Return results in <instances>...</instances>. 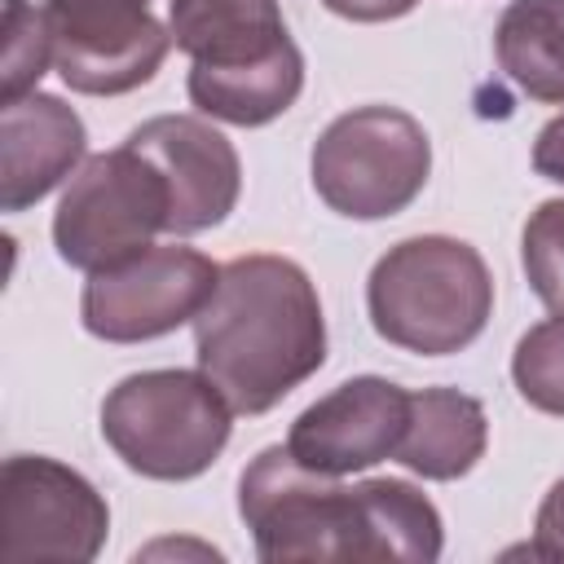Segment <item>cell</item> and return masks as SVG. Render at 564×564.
I'll return each mask as SVG.
<instances>
[{
  "instance_id": "1",
  "label": "cell",
  "mask_w": 564,
  "mask_h": 564,
  "mask_svg": "<svg viewBox=\"0 0 564 564\" xmlns=\"http://www.w3.org/2000/svg\"><path fill=\"white\" fill-rule=\"evenodd\" d=\"M238 516L256 555L291 560H401L432 564L441 555V516L405 480L339 485V476L295 463L286 445H269L238 480Z\"/></svg>"
},
{
  "instance_id": "2",
  "label": "cell",
  "mask_w": 564,
  "mask_h": 564,
  "mask_svg": "<svg viewBox=\"0 0 564 564\" xmlns=\"http://www.w3.org/2000/svg\"><path fill=\"white\" fill-rule=\"evenodd\" d=\"M198 370L234 414H264L326 361L322 300L286 256H238L194 317Z\"/></svg>"
},
{
  "instance_id": "3",
  "label": "cell",
  "mask_w": 564,
  "mask_h": 564,
  "mask_svg": "<svg viewBox=\"0 0 564 564\" xmlns=\"http://www.w3.org/2000/svg\"><path fill=\"white\" fill-rule=\"evenodd\" d=\"M366 308L379 339L419 357H449L485 330L494 313V278L471 242L419 234L375 260Z\"/></svg>"
},
{
  "instance_id": "4",
  "label": "cell",
  "mask_w": 564,
  "mask_h": 564,
  "mask_svg": "<svg viewBox=\"0 0 564 564\" xmlns=\"http://www.w3.org/2000/svg\"><path fill=\"white\" fill-rule=\"evenodd\" d=\"M234 405L203 370H141L101 401L106 445L150 480H194L229 445Z\"/></svg>"
},
{
  "instance_id": "5",
  "label": "cell",
  "mask_w": 564,
  "mask_h": 564,
  "mask_svg": "<svg viewBox=\"0 0 564 564\" xmlns=\"http://www.w3.org/2000/svg\"><path fill=\"white\" fill-rule=\"evenodd\" d=\"M317 198L348 220L405 212L432 172L423 123L397 106H357L326 123L308 159Z\"/></svg>"
},
{
  "instance_id": "6",
  "label": "cell",
  "mask_w": 564,
  "mask_h": 564,
  "mask_svg": "<svg viewBox=\"0 0 564 564\" xmlns=\"http://www.w3.org/2000/svg\"><path fill=\"white\" fill-rule=\"evenodd\" d=\"M167 181L141 150L123 141L119 150L88 154L53 216L57 256L84 273L110 269L154 247V234L167 229Z\"/></svg>"
},
{
  "instance_id": "7",
  "label": "cell",
  "mask_w": 564,
  "mask_h": 564,
  "mask_svg": "<svg viewBox=\"0 0 564 564\" xmlns=\"http://www.w3.org/2000/svg\"><path fill=\"white\" fill-rule=\"evenodd\" d=\"M110 529V507L75 467L44 454H13L0 467V560L88 564Z\"/></svg>"
},
{
  "instance_id": "8",
  "label": "cell",
  "mask_w": 564,
  "mask_h": 564,
  "mask_svg": "<svg viewBox=\"0 0 564 564\" xmlns=\"http://www.w3.org/2000/svg\"><path fill=\"white\" fill-rule=\"evenodd\" d=\"M220 282V264H212L194 247H145L110 269L88 273L79 317L84 330L106 344H141L159 339L203 313Z\"/></svg>"
},
{
  "instance_id": "9",
  "label": "cell",
  "mask_w": 564,
  "mask_h": 564,
  "mask_svg": "<svg viewBox=\"0 0 564 564\" xmlns=\"http://www.w3.org/2000/svg\"><path fill=\"white\" fill-rule=\"evenodd\" d=\"M53 66L88 97H119L154 79L172 48V31L150 13V0H79L48 4Z\"/></svg>"
},
{
  "instance_id": "10",
  "label": "cell",
  "mask_w": 564,
  "mask_h": 564,
  "mask_svg": "<svg viewBox=\"0 0 564 564\" xmlns=\"http://www.w3.org/2000/svg\"><path fill=\"white\" fill-rule=\"evenodd\" d=\"M405 423H410V392L397 388L392 379L361 375L313 401L291 423L286 449L295 454V463L313 471L348 476L383 458H397Z\"/></svg>"
},
{
  "instance_id": "11",
  "label": "cell",
  "mask_w": 564,
  "mask_h": 564,
  "mask_svg": "<svg viewBox=\"0 0 564 564\" xmlns=\"http://www.w3.org/2000/svg\"><path fill=\"white\" fill-rule=\"evenodd\" d=\"M128 145L141 150L167 181V234H203L234 212L242 167L229 137L212 123L194 115H154L128 132Z\"/></svg>"
},
{
  "instance_id": "12",
  "label": "cell",
  "mask_w": 564,
  "mask_h": 564,
  "mask_svg": "<svg viewBox=\"0 0 564 564\" xmlns=\"http://www.w3.org/2000/svg\"><path fill=\"white\" fill-rule=\"evenodd\" d=\"M84 119L48 93L0 101V207L22 212L40 203L84 159Z\"/></svg>"
},
{
  "instance_id": "13",
  "label": "cell",
  "mask_w": 564,
  "mask_h": 564,
  "mask_svg": "<svg viewBox=\"0 0 564 564\" xmlns=\"http://www.w3.org/2000/svg\"><path fill=\"white\" fill-rule=\"evenodd\" d=\"M172 44L212 70L264 62L295 44L286 35L278 0H167Z\"/></svg>"
},
{
  "instance_id": "14",
  "label": "cell",
  "mask_w": 564,
  "mask_h": 564,
  "mask_svg": "<svg viewBox=\"0 0 564 564\" xmlns=\"http://www.w3.org/2000/svg\"><path fill=\"white\" fill-rule=\"evenodd\" d=\"M485 445L489 419L476 397L458 388L410 392V423L397 445V463H405L423 480H458L485 458Z\"/></svg>"
},
{
  "instance_id": "15",
  "label": "cell",
  "mask_w": 564,
  "mask_h": 564,
  "mask_svg": "<svg viewBox=\"0 0 564 564\" xmlns=\"http://www.w3.org/2000/svg\"><path fill=\"white\" fill-rule=\"evenodd\" d=\"M304 88V57L295 44H286L282 53L251 62V66H234V70H212V66H189V101L220 119V123H238V128H260L278 115H286L295 106Z\"/></svg>"
},
{
  "instance_id": "16",
  "label": "cell",
  "mask_w": 564,
  "mask_h": 564,
  "mask_svg": "<svg viewBox=\"0 0 564 564\" xmlns=\"http://www.w3.org/2000/svg\"><path fill=\"white\" fill-rule=\"evenodd\" d=\"M494 53L520 93L564 106V0H511L494 26Z\"/></svg>"
},
{
  "instance_id": "17",
  "label": "cell",
  "mask_w": 564,
  "mask_h": 564,
  "mask_svg": "<svg viewBox=\"0 0 564 564\" xmlns=\"http://www.w3.org/2000/svg\"><path fill=\"white\" fill-rule=\"evenodd\" d=\"M4 48H0V101L35 93L40 75L53 66V13L48 4L4 0Z\"/></svg>"
},
{
  "instance_id": "18",
  "label": "cell",
  "mask_w": 564,
  "mask_h": 564,
  "mask_svg": "<svg viewBox=\"0 0 564 564\" xmlns=\"http://www.w3.org/2000/svg\"><path fill=\"white\" fill-rule=\"evenodd\" d=\"M511 379H516V392L533 410L564 419V313L520 335L511 352Z\"/></svg>"
},
{
  "instance_id": "19",
  "label": "cell",
  "mask_w": 564,
  "mask_h": 564,
  "mask_svg": "<svg viewBox=\"0 0 564 564\" xmlns=\"http://www.w3.org/2000/svg\"><path fill=\"white\" fill-rule=\"evenodd\" d=\"M520 260L533 295L551 313H564V198L538 203V212L524 220Z\"/></svg>"
},
{
  "instance_id": "20",
  "label": "cell",
  "mask_w": 564,
  "mask_h": 564,
  "mask_svg": "<svg viewBox=\"0 0 564 564\" xmlns=\"http://www.w3.org/2000/svg\"><path fill=\"white\" fill-rule=\"evenodd\" d=\"M529 555H538V560H564V476L546 489V498L538 507Z\"/></svg>"
},
{
  "instance_id": "21",
  "label": "cell",
  "mask_w": 564,
  "mask_h": 564,
  "mask_svg": "<svg viewBox=\"0 0 564 564\" xmlns=\"http://www.w3.org/2000/svg\"><path fill=\"white\" fill-rule=\"evenodd\" d=\"M533 172L564 185V115H555L533 141Z\"/></svg>"
},
{
  "instance_id": "22",
  "label": "cell",
  "mask_w": 564,
  "mask_h": 564,
  "mask_svg": "<svg viewBox=\"0 0 564 564\" xmlns=\"http://www.w3.org/2000/svg\"><path fill=\"white\" fill-rule=\"evenodd\" d=\"M322 4L348 22H388V18L410 13L419 0H322Z\"/></svg>"
},
{
  "instance_id": "23",
  "label": "cell",
  "mask_w": 564,
  "mask_h": 564,
  "mask_svg": "<svg viewBox=\"0 0 564 564\" xmlns=\"http://www.w3.org/2000/svg\"><path fill=\"white\" fill-rule=\"evenodd\" d=\"M44 4H53V9H57V4H79V0H44Z\"/></svg>"
}]
</instances>
